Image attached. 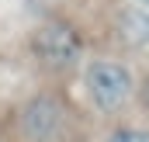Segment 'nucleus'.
Here are the masks:
<instances>
[{
	"label": "nucleus",
	"instance_id": "obj_1",
	"mask_svg": "<svg viewBox=\"0 0 149 142\" xmlns=\"http://www.w3.org/2000/svg\"><path fill=\"white\" fill-rule=\"evenodd\" d=\"M14 142H83V114L59 90H38L10 114Z\"/></svg>",
	"mask_w": 149,
	"mask_h": 142
},
{
	"label": "nucleus",
	"instance_id": "obj_2",
	"mask_svg": "<svg viewBox=\"0 0 149 142\" xmlns=\"http://www.w3.org/2000/svg\"><path fill=\"white\" fill-rule=\"evenodd\" d=\"M28 49H31V59H35V66L42 73L63 76V73H73L80 66V59H83V35L70 21L49 17V21H42L31 31Z\"/></svg>",
	"mask_w": 149,
	"mask_h": 142
},
{
	"label": "nucleus",
	"instance_id": "obj_3",
	"mask_svg": "<svg viewBox=\"0 0 149 142\" xmlns=\"http://www.w3.org/2000/svg\"><path fill=\"white\" fill-rule=\"evenodd\" d=\"M83 87H87V97L90 104L104 114H114L128 104L132 90H135V80L132 70L125 63H114V59H94L87 63L83 70Z\"/></svg>",
	"mask_w": 149,
	"mask_h": 142
},
{
	"label": "nucleus",
	"instance_id": "obj_4",
	"mask_svg": "<svg viewBox=\"0 0 149 142\" xmlns=\"http://www.w3.org/2000/svg\"><path fill=\"white\" fill-rule=\"evenodd\" d=\"M114 38L125 49H146L149 45V10L146 7H121L114 14Z\"/></svg>",
	"mask_w": 149,
	"mask_h": 142
},
{
	"label": "nucleus",
	"instance_id": "obj_5",
	"mask_svg": "<svg viewBox=\"0 0 149 142\" xmlns=\"http://www.w3.org/2000/svg\"><path fill=\"white\" fill-rule=\"evenodd\" d=\"M108 142H149V128H118Z\"/></svg>",
	"mask_w": 149,
	"mask_h": 142
},
{
	"label": "nucleus",
	"instance_id": "obj_6",
	"mask_svg": "<svg viewBox=\"0 0 149 142\" xmlns=\"http://www.w3.org/2000/svg\"><path fill=\"white\" fill-rule=\"evenodd\" d=\"M139 3H142V7H146V10H149V0H139Z\"/></svg>",
	"mask_w": 149,
	"mask_h": 142
},
{
	"label": "nucleus",
	"instance_id": "obj_7",
	"mask_svg": "<svg viewBox=\"0 0 149 142\" xmlns=\"http://www.w3.org/2000/svg\"><path fill=\"white\" fill-rule=\"evenodd\" d=\"M0 142H3V139H0Z\"/></svg>",
	"mask_w": 149,
	"mask_h": 142
}]
</instances>
